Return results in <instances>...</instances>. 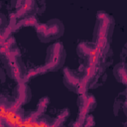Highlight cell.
<instances>
[{
	"mask_svg": "<svg viewBox=\"0 0 127 127\" xmlns=\"http://www.w3.org/2000/svg\"><path fill=\"white\" fill-rule=\"evenodd\" d=\"M113 28L114 20L112 16L106 12L99 11L96 16V24L93 34V43L98 50L106 51L110 49V39Z\"/></svg>",
	"mask_w": 127,
	"mask_h": 127,
	"instance_id": "obj_1",
	"label": "cell"
},
{
	"mask_svg": "<svg viewBox=\"0 0 127 127\" xmlns=\"http://www.w3.org/2000/svg\"><path fill=\"white\" fill-rule=\"evenodd\" d=\"M35 28L38 37L42 42L58 39L64 34V26L62 22L57 19H53L48 23H38Z\"/></svg>",
	"mask_w": 127,
	"mask_h": 127,
	"instance_id": "obj_2",
	"label": "cell"
},
{
	"mask_svg": "<svg viewBox=\"0 0 127 127\" xmlns=\"http://www.w3.org/2000/svg\"><path fill=\"white\" fill-rule=\"evenodd\" d=\"M65 60V52L61 42H57L50 46L47 50L46 68L48 71H54L61 68L64 65Z\"/></svg>",
	"mask_w": 127,
	"mask_h": 127,
	"instance_id": "obj_3",
	"label": "cell"
},
{
	"mask_svg": "<svg viewBox=\"0 0 127 127\" xmlns=\"http://www.w3.org/2000/svg\"><path fill=\"white\" fill-rule=\"evenodd\" d=\"M4 63H5V66H6V69L10 77H12L18 82L24 81V77L27 71L20 57H15Z\"/></svg>",
	"mask_w": 127,
	"mask_h": 127,
	"instance_id": "obj_4",
	"label": "cell"
},
{
	"mask_svg": "<svg viewBox=\"0 0 127 127\" xmlns=\"http://www.w3.org/2000/svg\"><path fill=\"white\" fill-rule=\"evenodd\" d=\"M78 105V117L85 118L90 111H92L96 106V99L90 93H82L79 94L77 99Z\"/></svg>",
	"mask_w": 127,
	"mask_h": 127,
	"instance_id": "obj_5",
	"label": "cell"
},
{
	"mask_svg": "<svg viewBox=\"0 0 127 127\" xmlns=\"http://www.w3.org/2000/svg\"><path fill=\"white\" fill-rule=\"evenodd\" d=\"M81 81V73L78 70H73L68 67L64 69V85L73 92H77L78 86Z\"/></svg>",
	"mask_w": 127,
	"mask_h": 127,
	"instance_id": "obj_6",
	"label": "cell"
},
{
	"mask_svg": "<svg viewBox=\"0 0 127 127\" xmlns=\"http://www.w3.org/2000/svg\"><path fill=\"white\" fill-rule=\"evenodd\" d=\"M36 0H18L16 5V16L17 18H25L29 16H34L38 11Z\"/></svg>",
	"mask_w": 127,
	"mask_h": 127,
	"instance_id": "obj_7",
	"label": "cell"
},
{
	"mask_svg": "<svg viewBox=\"0 0 127 127\" xmlns=\"http://www.w3.org/2000/svg\"><path fill=\"white\" fill-rule=\"evenodd\" d=\"M14 95L18 101H20L22 104H26L30 101L32 97V92L30 87L27 85V83L24 81H21V82H18L17 86L15 87Z\"/></svg>",
	"mask_w": 127,
	"mask_h": 127,
	"instance_id": "obj_8",
	"label": "cell"
},
{
	"mask_svg": "<svg viewBox=\"0 0 127 127\" xmlns=\"http://www.w3.org/2000/svg\"><path fill=\"white\" fill-rule=\"evenodd\" d=\"M96 49V46L93 42H81L77 45L76 52L79 58L81 59H87Z\"/></svg>",
	"mask_w": 127,
	"mask_h": 127,
	"instance_id": "obj_9",
	"label": "cell"
},
{
	"mask_svg": "<svg viewBox=\"0 0 127 127\" xmlns=\"http://www.w3.org/2000/svg\"><path fill=\"white\" fill-rule=\"evenodd\" d=\"M113 73L119 82L127 86V64L126 63H121L117 64L114 67Z\"/></svg>",
	"mask_w": 127,
	"mask_h": 127,
	"instance_id": "obj_10",
	"label": "cell"
},
{
	"mask_svg": "<svg viewBox=\"0 0 127 127\" xmlns=\"http://www.w3.org/2000/svg\"><path fill=\"white\" fill-rule=\"evenodd\" d=\"M38 24V20L35 16H29V17H25L24 19H21L16 26V30L22 28V27H28V26H36Z\"/></svg>",
	"mask_w": 127,
	"mask_h": 127,
	"instance_id": "obj_11",
	"label": "cell"
},
{
	"mask_svg": "<svg viewBox=\"0 0 127 127\" xmlns=\"http://www.w3.org/2000/svg\"><path fill=\"white\" fill-rule=\"evenodd\" d=\"M68 115H69L68 109H64V110H63V111L58 115V117L54 120V124H53V126H61V125L66 120V118L68 117Z\"/></svg>",
	"mask_w": 127,
	"mask_h": 127,
	"instance_id": "obj_12",
	"label": "cell"
},
{
	"mask_svg": "<svg viewBox=\"0 0 127 127\" xmlns=\"http://www.w3.org/2000/svg\"><path fill=\"white\" fill-rule=\"evenodd\" d=\"M49 101H50V99H49L48 97H43V98H41L40 101H39V103H38L37 110H38L39 112H41V113H44V112L46 111L48 105H49Z\"/></svg>",
	"mask_w": 127,
	"mask_h": 127,
	"instance_id": "obj_13",
	"label": "cell"
},
{
	"mask_svg": "<svg viewBox=\"0 0 127 127\" xmlns=\"http://www.w3.org/2000/svg\"><path fill=\"white\" fill-rule=\"evenodd\" d=\"M94 120H93V116L88 114L85 118V122H84V126H90V125H94Z\"/></svg>",
	"mask_w": 127,
	"mask_h": 127,
	"instance_id": "obj_14",
	"label": "cell"
}]
</instances>
